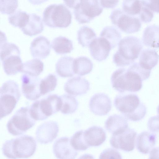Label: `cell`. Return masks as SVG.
<instances>
[{
  "label": "cell",
  "instance_id": "cell-1",
  "mask_svg": "<svg viewBox=\"0 0 159 159\" xmlns=\"http://www.w3.org/2000/svg\"><path fill=\"white\" fill-rule=\"evenodd\" d=\"M147 79L137 63H134L127 69L120 68L113 72L111 77L113 88L122 93L125 92H135L142 87V81Z\"/></svg>",
  "mask_w": 159,
  "mask_h": 159
},
{
  "label": "cell",
  "instance_id": "cell-2",
  "mask_svg": "<svg viewBox=\"0 0 159 159\" xmlns=\"http://www.w3.org/2000/svg\"><path fill=\"white\" fill-rule=\"evenodd\" d=\"M114 106L127 120L137 121L145 116L147 108L138 96L134 94L117 95L114 102Z\"/></svg>",
  "mask_w": 159,
  "mask_h": 159
},
{
  "label": "cell",
  "instance_id": "cell-3",
  "mask_svg": "<svg viewBox=\"0 0 159 159\" xmlns=\"http://www.w3.org/2000/svg\"><path fill=\"white\" fill-rule=\"evenodd\" d=\"M36 147L34 138L25 135L6 141L2 151L3 155L9 158H27L33 155Z\"/></svg>",
  "mask_w": 159,
  "mask_h": 159
},
{
  "label": "cell",
  "instance_id": "cell-4",
  "mask_svg": "<svg viewBox=\"0 0 159 159\" xmlns=\"http://www.w3.org/2000/svg\"><path fill=\"white\" fill-rule=\"evenodd\" d=\"M118 45V49L113 57V62L118 67L132 64L138 58L143 47L141 40L132 36L124 37Z\"/></svg>",
  "mask_w": 159,
  "mask_h": 159
},
{
  "label": "cell",
  "instance_id": "cell-5",
  "mask_svg": "<svg viewBox=\"0 0 159 159\" xmlns=\"http://www.w3.org/2000/svg\"><path fill=\"white\" fill-rule=\"evenodd\" d=\"M62 103L61 96L50 94L34 102L30 107V112L35 120H43L60 111Z\"/></svg>",
  "mask_w": 159,
  "mask_h": 159
},
{
  "label": "cell",
  "instance_id": "cell-6",
  "mask_svg": "<svg viewBox=\"0 0 159 159\" xmlns=\"http://www.w3.org/2000/svg\"><path fill=\"white\" fill-rule=\"evenodd\" d=\"M43 20L50 28H66L71 24L70 11L63 4H52L48 6L43 13Z\"/></svg>",
  "mask_w": 159,
  "mask_h": 159
},
{
  "label": "cell",
  "instance_id": "cell-7",
  "mask_svg": "<svg viewBox=\"0 0 159 159\" xmlns=\"http://www.w3.org/2000/svg\"><path fill=\"white\" fill-rule=\"evenodd\" d=\"M20 96L16 82L9 80L3 84L0 89V120L11 113Z\"/></svg>",
  "mask_w": 159,
  "mask_h": 159
},
{
  "label": "cell",
  "instance_id": "cell-8",
  "mask_svg": "<svg viewBox=\"0 0 159 159\" xmlns=\"http://www.w3.org/2000/svg\"><path fill=\"white\" fill-rule=\"evenodd\" d=\"M35 121L30 114V107H22L8 121L7 129L12 135H20L32 127L35 123Z\"/></svg>",
  "mask_w": 159,
  "mask_h": 159
},
{
  "label": "cell",
  "instance_id": "cell-9",
  "mask_svg": "<svg viewBox=\"0 0 159 159\" xmlns=\"http://www.w3.org/2000/svg\"><path fill=\"white\" fill-rule=\"evenodd\" d=\"M102 11L99 0H80L74 8V14L76 21L83 24L89 22Z\"/></svg>",
  "mask_w": 159,
  "mask_h": 159
},
{
  "label": "cell",
  "instance_id": "cell-10",
  "mask_svg": "<svg viewBox=\"0 0 159 159\" xmlns=\"http://www.w3.org/2000/svg\"><path fill=\"white\" fill-rule=\"evenodd\" d=\"M110 18L113 24L127 34L138 32L141 24L139 18L128 15L120 9L113 10Z\"/></svg>",
  "mask_w": 159,
  "mask_h": 159
},
{
  "label": "cell",
  "instance_id": "cell-11",
  "mask_svg": "<svg viewBox=\"0 0 159 159\" xmlns=\"http://www.w3.org/2000/svg\"><path fill=\"white\" fill-rule=\"evenodd\" d=\"M137 133L129 128L120 133L112 134L110 143L113 148L126 152L132 151L134 148Z\"/></svg>",
  "mask_w": 159,
  "mask_h": 159
},
{
  "label": "cell",
  "instance_id": "cell-12",
  "mask_svg": "<svg viewBox=\"0 0 159 159\" xmlns=\"http://www.w3.org/2000/svg\"><path fill=\"white\" fill-rule=\"evenodd\" d=\"M21 79L22 91L27 99L34 100L42 96L40 89L41 79L38 76H33L24 74L21 75Z\"/></svg>",
  "mask_w": 159,
  "mask_h": 159
},
{
  "label": "cell",
  "instance_id": "cell-13",
  "mask_svg": "<svg viewBox=\"0 0 159 159\" xmlns=\"http://www.w3.org/2000/svg\"><path fill=\"white\" fill-rule=\"evenodd\" d=\"M59 131V126L57 122L50 121L44 122L36 129V139L41 144L50 143L56 138Z\"/></svg>",
  "mask_w": 159,
  "mask_h": 159
},
{
  "label": "cell",
  "instance_id": "cell-14",
  "mask_svg": "<svg viewBox=\"0 0 159 159\" xmlns=\"http://www.w3.org/2000/svg\"><path fill=\"white\" fill-rule=\"evenodd\" d=\"M111 99L106 94L97 93L90 98L89 108L90 111L96 115L102 116L107 115L111 109Z\"/></svg>",
  "mask_w": 159,
  "mask_h": 159
},
{
  "label": "cell",
  "instance_id": "cell-15",
  "mask_svg": "<svg viewBox=\"0 0 159 159\" xmlns=\"http://www.w3.org/2000/svg\"><path fill=\"white\" fill-rule=\"evenodd\" d=\"M70 139L62 137L57 139L53 146V153L57 158L74 159L78 155V152L71 146Z\"/></svg>",
  "mask_w": 159,
  "mask_h": 159
},
{
  "label": "cell",
  "instance_id": "cell-16",
  "mask_svg": "<svg viewBox=\"0 0 159 159\" xmlns=\"http://www.w3.org/2000/svg\"><path fill=\"white\" fill-rule=\"evenodd\" d=\"M89 47L92 57L99 61L106 59L112 49L109 42L101 37L94 39L90 43Z\"/></svg>",
  "mask_w": 159,
  "mask_h": 159
},
{
  "label": "cell",
  "instance_id": "cell-17",
  "mask_svg": "<svg viewBox=\"0 0 159 159\" xmlns=\"http://www.w3.org/2000/svg\"><path fill=\"white\" fill-rule=\"evenodd\" d=\"M90 89V83L84 78L76 76L69 79L65 83L64 89L67 93L77 96L87 93Z\"/></svg>",
  "mask_w": 159,
  "mask_h": 159
},
{
  "label": "cell",
  "instance_id": "cell-18",
  "mask_svg": "<svg viewBox=\"0 0 159 159\" xmlns=\"http://www.w3.org/2000/svg\"><path fill=\"white\" fill-rule=\"evenodd\" d=\"M30 51L31 55L34 58H45L50 52V42L46 37L42 36H38L32 42Z\"/></svg>",
  "mask_w": 159,
  "mask_h": 159
},
{
  "label": "cell",
  "instance_id": "cell-19",
  "mask_svg": "<svg viewBox=\"0 0 159 159\" xmlns=\"http://www.w3.org/2000/svg\"><path fill=\"white\" fill-rule=\"evenodd\" d=\"M83 134L84 140L89 147L100 146L106 139L104 129L97 126H92L84 130Z\"/></svg>",
  "mask_w": 159,
  "mask_h": 159
},
{
  "label": "cell",
  "instance_id": "cell-20",
  "mask_svg": "<svg viewBox=\"0 0 159 159\" xmlns=\"http://www.w3.org/2000/svg\"><path fill=\"white\" fill-rule=\"evenodd\" d=\"M20 54H11L0 59L3 70L7 75H14L20 72L23 64Z\"/></svg>",
  "mask_w": 159,
  "mask_h": 159
},
{
  "label": "cell",
  "instance_id": "cell-21",
  "mask_svg": "<svg viewBox=\"0 0 159 159\" xmlns=\"http://www.w3.org/2000/svg\"><path fill=\"white\" fill-rule=\"evenodd\" d=\"M157 135L155 134L148 131H144L137 136L136 146L138 151L143 154L150 152L155 145Z\"/></svg>",
  "mask_w": 159,
  "mask_h": 159
},
{
  "label": "cell",
  "instance_id": "cell-22",
  "mask_svg": "<svg viewBox=\"0 0 159 159\" xmlns=\"http://www.w3.org/2000/svg\"><path fill=\"white\" fill-rule=\"evenodd\" d=\"M127 120L120 115H112L109 116L105 122V128L112 134L120 133L129 128Z\"/></svg>",
  "mask_w": 159,
  "mask_h": 159
},
{
  "label": "cell",
  "instance_id": "cell-23",
  "mask_svg": "<svg viewBox=\"0 0 159 159\" xmlns=\"http://www.w3.org/2000/svg\"><path fill=\"white\" fill-rule=\"evenodd\" d=\"M29 14L28 21L21 29L24 34L32 36L41 33L43 30L44 26L39 16L35 13Z\"/></svg>",
  "mask_w": 159,
  "mask_h": 159
},
{
  "label": "cell",
  "instance_id": "cell-24",
  "mask_svg": "<svg viewBox=\"0 0 159 159\" xmlns=\"http://www.w3.org/2000/svg\"><path fill=\"white\" fill-rule=\"evenodd\" d=\"M74 58L71 57H61L56 64V71L60 77L67 78L72 77L75 74L73 70Z\"/></svg>",
  "mask_w": 159,
  "mask_h": 159
},
{
  "label": "cell",
  "instance_id": "cell-25",
  "mask_svg": "<svg viewBox=\"0 0 159 159\" xmlns=\"http://www.w3.org/2000/svg\"><path fill=\"white\" fill-rule=\"evenodd\" d=\"M143 42L146 46L159 48V26L152 25L146 27L143 34Z\"/></svg>",
  "mask_w": 159,
  "mask_h": 159
},
{
  "label": "cell",
  "instance_id": "cell-26",
  "mask_svg": "<svg viewBox=\"0 0 159 159\" xmlns=\"http://www.w3.org/2000/svg\"><path fill=\"white\" fill-rule=\"evenodd\" d=\"M159 56L155 50L146 49L141 53L139 64L143 68L151 70L157 64Z\"/></svg>",
  "mask_w": 159,
  "mask_h": 159
},
{
  "label": "cell",
  "instance_id": "cell-27",
  "mask_svg": "<svg viewBox=\"0 0 159 159\" xmlns=\"http://www.w3.org/2000/svg\"><path fill=\"white\" fill-rule=\"evenodd\" d=\"M51 46L58 54L70 53L73 50V43L71 40L63 36L55 38L52 42Z\"/></svg>",
  "mask_w": 159,
  "mask_h": 159
},
{
  "label": "cell",
  "instance_id": "cell-28",
  "mask_svg": "<svg viewBox=\"0 0 159 159\" xmlns=\"http://www.w3.org/2000/svg\"><path fill=\"white\" fill-rule=\"evenodd\" d=\"M93 63L88 58L84 56L74 59L73 70L75 74L83 76L90 73L93 68Z\"/></svg>",
  "mask_w": 159,
  "mask_h": 159
},
{
  "label": "cell",
  "instance_id": "cell-29",
  "mask_svg": "<svg viewBox=\"0 0 159 159\" xmlns=\"http://www.w3.org/2000/svg\"><path fill=\"white\" fill-rule=\"evenodd\" d=\"M44 64L41 60L34 59L23 64L21 72L33 76H38L43 71Z\"/></svg>",
  "mask_w": 159,
  "mask_h": 159
},
{
  "label": "cell",
  "instance_id": "cell-30",
  "mask_svg": "<svg viewBox=\"0 0 159 159\" xmlns=\"http://www.w3.org/2000/svg\"><path fill=\"white\" fill-rule=\"evenodd\" d=\"M100 37L105 39L109 42L112 49L118 45L121 37L120 32L112 26L104 27L101 31Z\"/></svg>",
  "mask_w": 159,
  "mask_h": 159
},
{
  "label": "cell",
  "instance_id": "cell-31",
  "mask_svg": "<svg viewBox=\"0 0 159 159\" xmlns=\"http://www.w3.org/2000/svg\"><path fill=\"white\" fill-rule=\"evenodd\" d=\"M96 37V35L92 28L86 26L81 27L77 34L79 43L83 47H89L91 42Z\"/></svg>",
  "mask_w": 159,
  "mask_h": 159
},
{
  "label": "cell",
  "instance_id": "cell-32",
  "mask_svg": "<svg viewBox=\"0 0 159 159\" xmlns=\"http://www.w3.org/2000/svg\"><path fill=\"white\" fill-rule=\"evenodd\" d=\"M61 97L62 103L60 111L61 113L64 114H72L77 110L79 103L74 97L65 94Z\"/></svg>",
  "mask_w": 159,
  "mask_h": 159
},
{
  "label": "cell",
  "instance_id": "cell-33",
  "mask_svg": "<svg viewBox=\"0 0 159 159\" xmlns=\"http://www.w3.org/2000/svg\"><path fill=\"white\" fill-rule=\"evenodd\" d=\"M29 18V14L18 10L8 16V20L12 25L21 29L25 25Z\"/></svg>",
  "mask_w": 159,
  "mask_h": 159
},
{
  "label": "cell",
  "instance_id": "cell-34",
  "mask_svg": "<svg viewBox=\"0 0 159 159\" xmlns=\"http://www.w3.org/2000/svg\"><path fill=\"white\" fill-rule=\"evenodd\" d=\"M57 78L52 74H49L41 80L40 89L42 96L54 90L57 84Z\"/></svg>",
  "mask_w": 159,
  "mask_h": 159
},
{
  "label": "cell",
  "instance_id": "cell-35",
  "mask_svg": "<svg viewBox=\"0 0 159 159\" xmlns=\"http://www.w3.org/2000/svg\"><path fill=\"white\" fill-rule=\"evenodd\" d=\"M84 131L80 130L77 131L70 139L71 145L76 151H84L89 147L84 140Z\"/></svg>",
  "mask_w": 159,
  "mask_h": 159
},
{
  "label": "cell",
  "instance_id": "cell-36",
  "mask_svg": "<svg viewBox=\"0 0 159 159\" xmlns=\"http://www.w3.org/2000/svg\"><path fill=\"white\" fill-rule=\"evenodd\" d=\"M141 8V0H123V10L128 15L134 16L139 15Z\"/></svg>",
  "mask_w": 159,
  "mask_h": 159
},
{
  "label": "cell",
  "instance_id": "cell-37",
  "mask_svg": "<svg viewBox=\"0 0 159 159\" xmlns=\"http://www.w3.org/2000/svg\"><path fill=\"white\" fill-rule=\"evenodd\" d=\"M18 0H0L1 13L11 15L15 12L18 7Z\"/></svg>",
  "mask_w": 159,
  "mask_h": 159
},
{
  "label": "cell",
  "instance_id": "cell-38",
  "mask_svg": "<svg viewBox=\"0 0 159 159\" xmlns=\"http://www.w3.org/2000/svg\"><path fill=\"white\" fill-rule=\"evenodd\" d=\"M141 8L139 13L141 21L147 23L151 22L153 17V12L148 7L146 0H141Z\"/></svg>",
  "mask_w": 159,
  "mask_h": 159
},
{
  "label": "cell",
  "instance_id": "cell-39",
  "mask_svg": "<svg viewBox=\"0 0 159 159\" xmlns=\"http://www.w3.org/2000/svg\"><path fill=\"white\" fill-rule=\"evenodd\" d=\"M99 159H122L120 153L116 150L112 148L104 150L100 154Z\"/></svg>",
  "mask_w": 159,
  "mask_h": 159
},
{
  "label": "cell",
  "instance_id": "cell-40",
  "mask_svg": "<svg viewBox=\"0 0 159 159\" xmlns=\"http://www.w3.org/2000/svg\"><path fill=\"white\" fill-rule=\"evenodd\" d=\"M148 126L152 132H159V115L150 117L148 120Z\"/></svg>",
  "mask_w": 159,
  "mask_h": 159
},
{
  "label": "cell",
  "instance_id": "cell-41",
  "mask_svg": "<svg viewBox=\"0 0 159 159\" xmlns=\"http://www.w3.org/2000/svg\"><path fill=\"white\" fill-rule=\"evenodd\" d=\"M101 6L107 8H114L118 4L119 0H100Z\"/></svg>",
  "mask_w": 159,
  "mask_h": 159
},
{
  "label": "cell",
  "instance_id": "cell-42",
  "mask_svg": "<svg viewBox=\"0 0 159 159\" xmlns=\"http://www.w3.org/2000/svg\"><path fill=\"white\" fill-rule=\"evenodd\" d=\"M147 5L153 11L159 13V0H146Z\"/></svg>",
  "mask_w": 159,
  "mask_h": 159
},
{
  "label": "cell",
  "instance_id": "cell-43",
  "mask_svg": "<svg viewBox=\"0 0 159 159\" xmlns=\"http://www.w3.org/2000/svg\"><path fill=\"white\" fill-rule=\"evenodd\" d=\"M65 4L69 8L74 9L79 4L80 0H63Z\"/></svg>",
  "mask_w": 159,
  "mask_h": 159
},
{
  "label": "cell",
  "instance_id": "cell-44",
  "mask_svg": "<svg viewBox=\"0 0 159 159\" xmlns=\"http://www.w3.org/2000/svg\"><path fill=\"white\" fill-rule=\"evenodd\" d=\"M149 158L159 159V147L153 148L150 152Z\"/></svg>",
  "mask_w": 159,
  "mask_h": 159
},
{
  "label": "cell",
  "instance_id": "cell-45",
  "mask_svg": "<svg viewBox=\"0 0 159 159\" xmlns=\"http://www.w3.org/2000/svg\"><path fill=\"white\" fill-rule=\"evenodd\" d=\"M48 0H28V1L32 4L38 5L46 2Z\"/></svg>",
  "mask_w": 159,
  "mask_h": 159
},
{
  "label": "cell",
  "instance_id": "cell-46",
  "mask_svg": "<svg viewBox=\"0 0 159 159\" xmlns=\"http://www.w3.org/2000/svg\"><path fill=\"white\" fill-rule=\"evenodd\" d=\"M157 112L158 113V115H159V105L157 107Z\"/></svg>",
  "mask_w": 159,
  "mask_h": 159
}]
</instances>
